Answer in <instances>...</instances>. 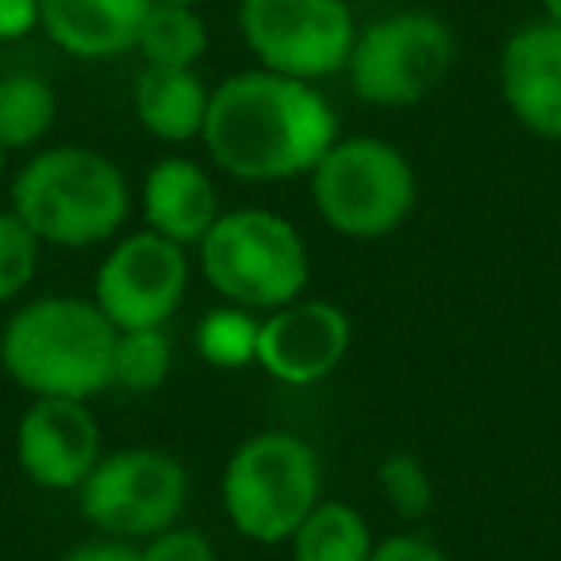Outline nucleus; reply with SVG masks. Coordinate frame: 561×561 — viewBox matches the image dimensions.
I'll return each instance as SVG.
<instances>
[{
  "label": "nucleus",
  "instance_id": "f257e3e1",
  "mask_svg": "<svg viewBox=\"0 0 561 561\" xmlns=\"http://www.w3.org/2000/svg\"><path fill=\"white\" fill-rule=\"evenodd\" d=\"M201 139L227 178L270 185L312 173L339 139V116L316 81L257 66L211 89Z\"/></svg>",
  "mask_w": 561,
  "mask_h": 561
},
{
  "label": "nucleus",
  "instance_id": "f03ea898",
  "mask_svg": "<svg viewBox=\"0 0 561 561\" xmlns=\"http://www.w3.org/2000/svg\"><path fill=\"white\" fill-rule=\"evenodd\" d=\"M116 323L81 297H39L0 331V366L32 397L93 400L112 389Z\"/></svg>",
  "mask_w": 561,
  "mask_h": 561
},
{
  "label": "nucleus",
  "instance_id": "7ed1b4c3",
  "mask_svg": "<svg viewBox=\"0 0 561 561\" xmlns=\"http://www.w3.org/2000/svg\"><path fill=\"white\" fill-rule=\"evenodd\" d=\"M12 211L39 242L85 250L116 239L131 216V188L101 150L50 147L12 178Z\"/></svg>",
  "mask_w": 561,
  "mask_h": 561
},
{
  "label": "nucleus",
  "instance_id": "20e7f679",
  "mask_svg": "<svg viewBox=\"0 0 561 561\" xmlns=\"http://www.w3.org/2000/svg\"><path fill=\"white\" fill-rule=\"evenodd\" d=\"M201 273L211 289L247 312H273L305 297L312 257L297 224L270 208L219 211L201 239Z\"/></svg>",
  "mask_w": 561,
  "mask_h": 561
},
{
  "label": "nucleus",
  "instance_id": "39448f33",
  "mask_svg": "<svg viewBox=\"0 0 561 561\" xmlns=\"http://www.w3.org/2000/svg\"><path fill=\"white\" fill-rule=\"evenodd\" d=\"M320 458L293 431L250 435L227 458L219 496L231 527L262 546L289 542L293 530L320 504Z\"/></svg>",
  "mask_w": 561,
  "mask_h": 561
},
{
  "label": "nucleus",
  "instance_id": "423d86ee",
  "mask_svg": "<svg viewBox=\"0 0 561 561\" xmlns=\"http://www.w3.org/2000/svg\"><path fill=\"white\" fill-rule=\"evenodd\" d=\"M308 178L323 224L362 242L400 231L420 196L412 162L374 135L335 139Z\"/></svg>",
  "mask_w": 561,
  "mask_h": 561
},
{
  "label": "nucleus",
  "instance_id": "0eeeda50",
  "mask_svg": "<svg viewBox=\"0 0 561 561\" xmlns=\"http://www.w3.org/2000/svg\"><path fill=\"white\" fill-rule=\"evenodd\" d=\"M454 32L431 12H392L354 35L346 78L358 101L412 108L454 66Z\"/></svg>",
  "mask_w": 561,
  "mask_h": 561
},
{
  "label": "nucleus",
  "instance_id": "6e6552de",
  "mask_svg": "<svg viewBox=\"0 0 561 561\" xmlns=\"http://www.w3.org/2000/svg\"><path fill=\"white\" fill-rule=\"evenodd\" d=\"M81 515L119 542H147L181 519L188 473L173 454L131 446L96 461L78 489Z\"/></svg>",
  "mask_w": 561,
  "mask_h": 561
},
{
  "label": "nucleus",
  "instance_id": "1a4fd4ad",
  "mask_svg": "<svg viewBox=\"0 0 561 561\" xmlns=\"http://www.w3.org/2000/svg\"><path fill=\"white\" fill-rule=\"evenodd\" d=\"M239 32L262 70L323 81L346 70L358 24L346 0H239Z\"/></svg>",
  "mask_w": 561,
  "mask_h": 561
},
{
  "label": "nucleus",
  "instance_id": "9d476101",
  "mask_svg": "<svg viewBox=\"0 0 561 561\" xmlns=\"http://www.w3.org/2000/svg\"><path fill=\"white\" fill-rule=\"evenodd\" d=\"M93 300L116 331L165 328L188 289L185 247L158 231H131L96 270Z\"/></svg>",
  "mask_w": 561,
  "mask_h": 561
},
{
  "label": "nucleus",
  "instance_id": "9b49d317",
  "mask_svg": "<svg viewBox=\"0 0 561 561\" xmlns=\"http://www.w3.org/2000/svg\"><path fill=\"white\" fill-rule=\"evenodd\" d=\"M351 351V316L331 300L297 297L257 320V366L280 385L305 389L343 366Z\"/></svg>",
  "mask_w": 561,
  "mask_h": 561
},
{
  "label": "nucleus",
  "instance_id": "f8f14e48",
  "mask_svg": "<svg viewBox=\"0 0 561 561\" xmlns=\"http://www.w3.org/2000/svg\"><path fill=\"white\" fill-rule=\"evenodd\" d=\"M101 458V423L89 412V400L35 397L20 415L16 461L39 489L78 492Z\"/></svg>",
  "mask_w": 561,
  "mask_h": 561
},
{
  "label": "nucleus",
  "instance_id": "ddd939ff",
  "mask_svg": "<svg viewBox=\"0 0 561 561\" xmlns=\"http://www.w3.org/2000/svg\"><path fill=\"white\" fill-rule=\"evenodd\" d=\"M500 89L512 116L538 139H561V24L538 20L504 43Z\"/></svg>",
  "mask_w": 561,
  "mask_h": 561
},
{
  "label": "nucleus",
  "instance_id": "4468645a",
  "mask_svg": "<svg viewBox=\"0 0 561 561\" xmlns=\"http://www.w3.org/2000/svg\"><path fill=\"white\" fill-rule=\"evenodd\" d=\"M150 0H39V27L58 50L108 62L135 50Z\"/></svg>",
  "mask_w": 561,
  "mask_h": 561
},
{
  "label": "nucleus",
  "instance_id": "2eb2a0df",
  "mask_svg": "<svg viewBox=\"0 0 561 561\" xmlns=\"http://www.w3.org/2000/svg\"><path fill=\"white\" fill-rule=\"evenodd\" d=\"M142 219L150 231L181 242V247H201L208 227L219 219L216 181L193 158H162L147 170L142 181Z\"/></svg>",
  "mask_w": 561,
  "mask_h": 561
},
{
  "label": "nucleus",
  "instance_id": "dca6fc26",
  "mask_svg": "<svg viewBox=\"0 0 561 561\" xmlns=\"http://www.w3.org/2000/svg\"><path fill=\"white\" fill-rule=\"evenodd\" d=\"M135 116L154 139L162 142H188L204 135L211 89L201 81L196 70L178 66H142L135 78Z\"/></svg>",
  "mask_w": 561,
  "mask_h": 561
},
{
  "label": "nucleus",
  "instance_id": "f3484780",
  "mask_svg": "<svg viewBox=\"0 0 561 561\" xmlns=\"http://www.w3.org/2000/svg\"><path fill=\"white\" fill-rule=\"evenodd\" d=\"M293 561H369L374 535L358 507L343 500H320L289 538Z\"/></svg>",
  "mask_w": 561,
  "mask_h": 561
},
{
  "label": "nucleus",
  "instance_id": "a211bd4d",
  "mask_svg": "<svg viewBox=\"0 0 561 561\" xmlns=\"http://www.w3.org/2000/svg\"><path fill=\"white\" fill-rule=\"evenodd\" d=\"M135 50L142 55V66H178L193 70L208 50V27L193 4H162L150 0L142 16Z\"/></svg>",
  "mask_w": 561,
  "mask_h": 561
},
{
  "label": "nucleus",
  "instance_id": "6ab92c4d",
  "mask_svg": "<svg viewBox=\"0 0 561 561\" xmlns=\"http://www.w3.org/2000/svg\"><path fill=\"white\" fill-rule=\"evenodd\" d=\"M58 116V96L35 73L0 78V142L9 150L35 147Z\"/></svg>",
  "mask_w": 561,
  "mask_h": 561
},
{
  "label": "nucleus",
  "instance_id": "aec40b11",
  "mask_svg": "<svg viewBox=\"0 0 561 561\" xmlns=\"http://www.w3.org/2000/svg\"><path fill=\"white\" fill-rule=\"evenodd\" d=\"M173 369V343L162 328H131L116 335L112 385L127 392H154Z\"/></svg>",
  "mask_w": 561,
  "mask_h": 561
},
{
  "label": "nucleus",
  "instance_id": "412c9836",
  "mask_svg": "<svg viewBox=\"0 0 561 561\" xmlns=\"http://www.w3.org/2000/svg\"><path fill=\"white\" fill-rule=\"evenodd\" d=\"M196 351L216 369H242L257 358V320L239 305L211 308L196 328Z\"/></svg>",
  "mask_w": 561,
  "mask_h": 561
},
{
  "label": "nucleus",
  "instance_id": "4be33fe9",
  "mask_svg": "<svg viewBox=\"0 0 561 561\" xmlns=\"http://www.w3.org/2000/svg\"><path fill=\"white\" fill-rule=\"evenodd\" d=\"M43 242L16 211H0V305L16 300L39 273Z\"/></svg>",
  "mask_w": 561,
  "mask_h": 561
},
{
  "label": "nucleus",
  "instance_id": "5701e85b",
  "mask_svg": "<svg viewBox=\"0 0 561 561\" xmlns=\"http://www.w3.org/2000/svg\"><path fill=\"white\" fill-rule=\"evenodd\" d=\"M377 484L400 519H423L435 504V484L415 454L397 450L377 466Z\"/></svg>",
  "mask_w": 561,
  "mask_h": 561
},
{
  "label": "nucleus",
  "instance_id": "b1692460",
  "mask_svg": "<svg viewBox=\"0 0 561 561\" xmlns=\"http://www.w3.org/2000/svg\"><path fill=\"white\" fill-rule=\"evenodd\" d=\"M139 558L142 561H219L216 546L204 530L196 527H165L162 535L147 538L139 546Z\"/></svg>",
  "mask_w": 561,
  "mask_h": 561
},
{
  "label": "nucleus",
  "instance_id": "393cba45",
  "mask_svg": "<svg viewBox=\"0 0 561 561\" xmlns=\"http://www.w3.org/2000/svg\"><path fill=\"white\" fill-rule=\"evenodd\" d=\"M369 561H450V558L423 535H389L381 542H374Z\"/></svg>",
  "mask_w": 561,
  "mask_h": 561
},
{
  "label": "nucleus",
  "instance_id": "a878e982",
  "mask_svg": "<svg viewBox=\"0 0 561 561\" xmlns=\"http://www.w3.org/2000/svg\"><path fill=\"white\" fill-rule=\"evenodd\" d=\"M39 27V0H0V39H24Z\"/></svg>",
  "mask_w": 561,
  "mask_h": 561
},
{
  "label": "nucleus",
  "instance_id": "bb28decb",
  "mask_svg": "<svg viewBox=\"0 0 561 561\" xmlns=\"http://www.w3.org/2000/svg\"><path fill=\"white\" fill-rule=\"evenodd\" d=\"M62 561H142L139 546L119 542V538H108V542H85L78 550H70Z\"/></svg>",
  "mask_w": 561,
  "mask_h": 561
},
{
  "label": "nucleus",
  "instance_id": "cd10ccee",
  "mask_svg": "<svg viewBox=\"0 0 561 561\" xmlns=\"http://www.w3.org/2000/svg\"><path fill=\"white\" fill-rule=\"evenodd\" d=\"M542 9H546V20H558L561 24V0H542Z\"/></svg>",
  "mask_w": 561,
  "mask_h": 561
},
{
  "label": "nucleus",
  "instance_id": "c85d7f7f",
  "mask_svg": "<svg viewBox=\"0 0 561 561\" xmlns=\"http://www.w3.org/2000/svg\"><path fill=\"white\" fill-rule=\"evenodd\" d=\"M4 158H9V147H4V142H0V173H4Z\"/></svg>",
  "mask_w": 561,
  "mask_h": 561
},
{
  "label": "nucleus",
  "instance_id": "c756f323",
  "mask_svg": "<svg viewBox=\"0 0 561 561\" xmlns=\"http://www.w3.org/2000/svg\"><path fill=\"white\" fill-rule=\"evenodd\" d=\"M162 4H193L196 9V0H162Z\"/></svg>",
  "mask_w": 561,
  "mask_h": 561
}]
</instances>
